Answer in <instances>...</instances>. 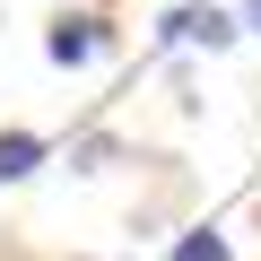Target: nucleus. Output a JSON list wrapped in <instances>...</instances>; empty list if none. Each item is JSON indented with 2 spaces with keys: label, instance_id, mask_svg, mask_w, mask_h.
Wrapping results in <instances>:
<instances>
[{
  "label": "nucleus",
  "instance_id": "7ed1b4c3",
  "mask_svg": "<svg viewBox=\"0 0 261 261\" xmlns=\"http://www.w3.org/2000/svg\"><path fill=\"white\" fill-rule=\"evenodd\" d=\"M44 157H53V140H44V130H0V183H27Z\"/></svg>",
  "mask_w": 261,
  "mask_h": 261
},
{
  "label": "nucleus",
  "instance_id": "f03ea898",
  "mask_svg": "<svg viewBox=\"0 0 261 261\" xmlns=\"http://www.w3.org/2000/svg\"><path fill=\"white\" fill-rule=\"evenodd\" d=\"M235 35H244V18H235V9H218V0H192V9L157 18V44H200V53H226Z\"/></svg>",
  "mask_w": 261,
  "mask_h": 261
},
{
  "label": "nucleus",
  "instance_id": "20e7f679",
  "mask_svg": "<svg viewBox=\"0 0 261 261\" xmlns=\"http://www.w3.org/2000/svg\"><path fill=\"white\" fill-rule=\"evenodd\" d=\"M174 261H235V244H226L218 226H192V235L174 244Z\"/></svg>",
  "mask_w": 261,
  "mask_h": 261
},
{
  "label": "nucleus",
  "instance_id": "f257e3e1",
  "mask_svg": "<svg viewBox=\"0 0 261 261\" xmlns=\"http://www.w3.org/2000/svg\"><path fill=\"white\" fill-rule=\"evenodd\" d=\"M44 53H53L61 70H87V61L113 53V18H96V9H61V18L44 27Z\"/></svg>",
  "mask_w": 261,
  "mask_h": 261
},
{
  "label": "nucleus",
  "instance_id": "39448f33",
  "mask_svg": "<svg viewBox=\"0 0 261 261\" xmlns=\"http://www.w3.org/2000/svg\"><path fill=\"white\" fill-rule=\"evenodd\" d=\"M235 18H244V35H261V0H235Z\"/></svg>",
  "mask_w": 261,
  "mask_h": 261
}]
</instances>
